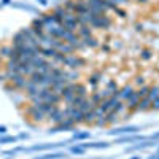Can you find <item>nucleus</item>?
<instances>
[{
	"label": "nucleus",
	"mask_w": 159,
	"mask_h": 159,
	"mask_svg": "<svg viewBox=\"0 0 159 159\" xmlns=\"http://www.w3.org/2000/svg\"><path fill=\"white\" fill-rule=\"evenodd\" d=\"M24 115H25V118H27L30 123H34V124H42V123L46 121V115H45L43 111H40L35 105L30 103V102H29L27 107L24 108Z\"/></svg>",
	"instance_id": "obj_1"
},
{
	"label": "nucleus",
	"mask_w": 159,
	"mask_h": 159,
	"mask_svg": "<svg viewBox=\"0 0 159 159\" xmlns=\"http://www.w3.org/2000/svg\"><path fill=\"white\" fill-rule=\"evenodd\" d=\"M61 25L69 32H76V29H78V16L75 15V13H65Z\"/></svg>",
	"instance_id": "obj_2"
},
{
	"label": "nucleus",
	"mask_w": 159,
	"mask_h": 159,
	"mask_svg": "<svg viewBox=\"0 0 159 159\" xmlns=\"http://www.w3.org/2000/svg\"><path fill=\"white\" fill-rule=\"evenodd\" d=\"M65 67H69L70 70H78L86 65V61L83 57H80L76 54H67L65 56V62H64Z\"/></svg>",
	"instance_id": "obj_3"
},
{
	"label": "nucleus",
	"mask_w": 159,
	"mask_h": 159,
	"mask_svg": "<svg viewBox=\"0 0 159 159\" xmlns=\"http://www.w3.org/2000/svg\"><path fill=\"white\" fill-rule=\"evenodd\" d=\"M65 111H67V116H69V118H72L76 124H83L84 113H83L81 110H80L78 107H70V105H67V107H65Z\"/></svg>",
	"instance_id": "obj_4"
},
{
	"label": "nucleus",
	"mask_w": 159,
	"mask_h": 159,
	"mask_svg": "<svg viewBox=\"0 0 159 159\" xmlns=\"http://www.w3.org/2000/svg\"><path fill=\"white\" fill-rule=\"evenodd\" d=\"M139 102H140V96L137 94V91L132 92V96L126 100V108L129 113H135L139 108Z\"/></svg>",
	"instance_id": "obj_5"
},
{
	"label": "nucleus",
	"mask_w": 159,
	"mask_h": 159,
	"mask_svg": "<svg viewBox=\"0 0 159 159\" xmlns=\"http://www.w3.org/2000/svg\"><path fill=\"white\" fill-rule=\"evenodd\" d=\"M65 118H67V111H65V108H59L56 113H52L49 118H46V121H49L54 126H57V124H61L64 121Z\"/></svg>",
	"instance_id": "obj_6"
},
{
	"label": "nucleus",
	"mask_w": 159,
	"mask_h": 159,
	"mask_svg": "<svg viewBox=\"0 0 159 159\" xmlns=\"http://www.w3.org/2000/svg\"><path fill=\"white\" fill-rule=\"evenodd\" d=\"M135 91V88L132 86V84H124L123 88H119V91H118V96H119V100H123V102H126L130 96H132V92Z\"/></svg>",
	"instance_id": "obj_7"
},
{
	"label": "nucleus",
	"mask_w": 159,
	"mask_h": 159,
	"mask_svg": "<svg viewBox=\"0 0 159 159\" xmlns=\"http://www.w3.org/2000/svg\"><path fill=\"white\" fill-rule=\"evenodd\" d=\"M86 2H89V3H92V5H96V7H99L103 13H108V11H113L116 7H113L111 3H108L107 0H86Z\"/></svg>",
	"instance_id": "obj_8"
},
{
	"label": "nucleus",
	"mask_w": 159,
	"mask_h": 159,
	"mask_svg": "<svg viewBox=\"0 0 159 159\" xmlns=\"http://www.w3.org/2000/svg\"><path fill=\"white\" fill-rule=\"evenodd\" d=\"M100 80H102V72H92L91 75H89V78H88V86H91L92 89L96 91V86L100 83Z\"/></svg>",
	"instance_id": "obj_9"
},
{
	"label": "nucleus",
	"mask_w": 159,
	"mask_h": 159,
	"mask_svg": "<svg viewBox=\"0 0 159 159\" xmlns=\"http://www.w3.org/2000/svg\"><path fill=\"white\" fill-rule=\"evenodd\" d=\"M76 35L83 40V38L92 37L94 35V30H92V27H89V25H80V27L76 29Z\"/></svg>",
	"instance_id": "obj_10"
},
{
	"label": "nucleus",
	"mask_w": 159,
	"mask_h": 159,
	"mask_svg": "<svg viewBox=\"0 0 159 159\" xmlns=\"http://www.w3.org/2000/svg\"><path fill=\"white\" fill-rule=\"evenodd\" d=\"M137 130H140V127H137V126H127V127H119V129H116V130H111L110 134H111V135H121V134H134V132H137Z\"/></svg>",
	"instance_id": "obj_11"
},
{
	"label": "nucleus",
	"mask_w": 159,
	"mask_h": 159,
	"mask_svg": "<svg viewBox=\"0 0 159 159\" xmlns=\"http://www.w3.org/2000/svg\"><path fill=\"white\" fill-rule=\"evenodd\" d=\"M56 49L59 51V52H62V54H75V49H73V46L72 45H69V43H65V42H59V45L56 46Z\"/></svg>",
	"instance_id": "obj_12"
},
{
	"label": "nucleus",
	"mask_w": 159,
	"mask_h": 159,
	"mask_svg": "<svg viewBox=\"0 0 159 159\" xmlns=\"http://www.w3.org/2000/svg\"><path fill=\"white\" fill-rule=\"evenodd\" d=\"M40 54H42L45 59H48V61H52L54 59V56L57 54V49H54V48H40Z\"/></svg>",
	"instance_id": "obj_13"
},
{
	"label": "nucleus",
	"mask_w": 159,
	"mask_h": 159,
	"mask_svg": "<svg viewBox=\"0 0 159 159\" xmlns=\"http://www.w3.org/2000/svg\"><path fill=\"white\" fill-rule=\"evenodd\" d=\"M13 52H15V48H13L11 45H2L0 46V57H3L5 61L11 57Z\"/></svg>",
	"instance_id": "obj_14"
},
{
	"label": "nucleus",
	"mask_w": 159,
	"mask_h": 159,
	"mask_svg": "<svg viewBox=\"0 0 159 159\" xmlns=\"http://www.w3.org/2000/svg\"><path fill=\"white\" fill-rule=\"evenodd\" d=\"M83 45L86 48H91V49H96L99 48V40L92 35V37H88V38H83Z\"/></svg>",
	"instance_id": "obj_15"
},
{
	"label": "nucleus",
	"mask_w": 159,
	"mask_h": 159,
	"mask_svg": "<svg viewBox=\"0 0 159 159\" xmlns=\"http://www.w3.org/2000/svg\"><path fill=\"white\" fill-rule=\"evenodd\" d=\"M148 110H151V99H148V97L140 99L137 111H148Z\"/></svg>",
	"instance_id": "obj_16"
},
{
	"label": "nucleus",
	"mask_w": 159,
	"mask_h": 159,
	"mask_svg": "<svg viewBox=\"0 0 159 159\" xmlns=\"http://www.w3.org/2000/svg\"><path fill=\"white\" fill-rule=\"evenodd\" d=\"M88 97H89L91 103L94 105V107H97V105H100V102L103 100V99H102V94H100V91H94V92H91V94H89Z\"/></svg>",
	"instance_id": "obj_17"
},
{
	"label": "nucleus",
	"mask_w": 159,
	"mask_h": 159,
	"mask_svg": "<svg viewBox=\"0 0 159 159\" xmlns=\"http://www.w3.org/2000/svg\"><path fill=\"white\" fill-rule=\"evenodd\" d=\"M96 113L94 110H91V111H86L84 113V118H83V124H88V126H94V121H96Z\"/></svg>",
	"instance_id": "obj_18"
},
{
	"label": "nucleus",
	"mask_w": 159,
	"mask_h": 159,
	"mask_svg": "<svg viewBox=\"0 0 159 159\" xmlns=\"http://www.w3.org/2000/svg\"><path fill=\"white\" fill-rule=\"evenodd\" d=\"M75 94L76 96H81V97H88V84L76 83L75 84Z\"/></svg>",
	"instance_id": "obj_19"
},
{
	"label": "nucleus",
	"mask_w": 159,
	"mask_h": 159,
	"mask_svg": "<svg viewBox=\"0 0 159 159\" xmlns=\"http://www.w3.org/2000/svg\"><path fill=\"white\" fill-rule=\"evenodd\" d=\"M81 147L84 150H88V148H107V147H110V143H107V142H96V143H83Z\"/></svg>",
	"instance_id": "obj_20"
},
{
	"label": "nucleus",
	"mask_w": 159,
	"mask_h": 159,
	"mask_svg": "<svg viewBox=\"0 0 159 159\" xmlns=\"http://www.w3.org/2000/svg\"><path fill=\"white\" fill-rule=\"evenodd\" d=\"M113 111L118 115V116H121L123 113H127V108H126V102H123V100H119L115 107H113Z\"/></svg>",
	"instance_id": "obj_21"
},
{
	"label": "nucleus",
	"mask_w": 159,
	"mask_h": 159,
	"mask_svg": "<svg viewBox=\"0 0 159 159\" xmlns=\"http://www.w3.org/2000/svg\"><path fill=\"white\" fill-rule=\"evenodd\" d=\"M80 110H81L83 113H86V111H91V110H94L96 107H94V105H92L91 103V100H89V97H86L84 100H83V103L81 105H80V107H78Z\"/></svg>",
	"instance_id": "obj_22"
},
{
	"label": "nucleus",
	"mask_w": 159,
	"mask_h": 159,
	"mask_svg": "<svg viewBox=\"0 0 159 159\" xmlns=\"http://www.w3.org/2000/svg\"><path fill=\"white\" fill-rule=\"evenodd\" d=\"M118 118H119V116H118L113 110H110L108 113H105V119H107V124H108V126L115 124V123L118 121Z\"/></svg>",
	"instance_id": "obj_23"
},
{
	"label": "nucleus",
	"mask_w": 159,
	"mask_h": 159,
	"mask_svg": "<svg viewBox=\"0 0 159 159\" xmlns=\"http://www.w3.org/2000/svg\"><path fill=\"white\" fill-rule=\"evenodd\" d=\"M147 97L151 99V100H154L156 97H159V84L150 86V91H148V96H147Z\"/></svg>",
	"instance_id": "obj_24"
},
{
	"label": "nucleus",
	"mask_w": 159,
	"mask_h": 159,
	"mask_svg": "<svg viewBox=\"0 0 159 159\" xmlns=\"http://www.w3.org/2000/svg\"><path fill=\"white\" fill-rule=\"evenodd\" d=\"M62 7L65 8V11H67V13H75L76 3H75V0H65V2L62 3Z\"/></svg>",
	"instance_id": "obj_25"
},
{
	"label": "nucleus",
	"mask_w": 159,
	"mask_h": 159,
	"mask_svg": "<svg viewBox=\"0 0 159 159\" xmlns=\"http://www.w3.org/2000/svg\"><path fill=\"white\" fill-rule=\"evenodd\" d=\"M64 156H65L64 153H49V154H45V156H37L35 159H61Z\"/></svg>",
	"instance_id": "obj_26"
},
{
	"label": "nucleus",
	"mask_w": 159,
	"mask_h": 159,
	"mask_svg": "<svg viewBox=\"0 0 159 159\" xmlns=\"http://www.w3.org/2000/svg\"><path fill=\"white\" fill-rule=\"evenodd\" d=\"M135 91H137V94L140 96V99H143V97H147V96H148V91H150V84H143V86L137 88Z\"/></svg>",
	"instance_id": "obj_27"
},
{
	"label": "nucleus",
	"mask_w": 159,
	"mask_h": 159,
	"mask_svg": "<svg viewBox=\"0 0 159 159\" xmlns=\"http://www.w3.org/2000/svg\"><path fill=\"white\" fill-rule=\"evenodd\" d=\"M151 57H153V51H151V49L145 48V49L140 51V59H142V61H150Z\"/></svg>",
	"instance_id": "obj_28"
},
{
	"label": "nucleus",
	"mask_w": 159,
	"mask_h": 159,
	"mask_svg": "<svg viewBox=\"0 0 159 159\" xmlns=\"http://www.w3.org/2000/svg\"><path fill=\"white\" fill-rule=\"evenodd\" d=\"M105 89H108L111 94H113V92H116V91L119 89V86H118V83H116V80H110V81L107 83V88H105Z\"/></svg>",
	"instance_id": "obj_29"
},
{
	"label": "nucleus",
	"mask_w": 159,
	"mask_h": 159,
	"mask_svg": "<svg viewBox=\"0 0 159 159\" xmlns=\"http://www.w3.org/2000/svg\"><path fill=\"white\" fill-rule=\"evenodd\" d=\"M89 137H91L89 132H76L73 135V140H84V139H89Z\"/></svg>",
	"instance_id": "obj_30"
},
{
	"label": "nucleus",
	"mask_w": 159,
	"mask_h": 159,
	"mask_svg": "<svg viewBox=\"0 0 159 159\" xmlns=\"http://www.w3.org/2000/svg\"><path fill=\"white\" fill-rule=\"evenodd\" d=\"M96 126H102V127H107V119H105V116H100V118H96V121H94Z\"/></svg>",
	"instance_id": "obj_31"
},
{
	"label": "nucleus",
	"mask_w": 159,
	"mask_h": 159,
	"mask_svg": "<svg viewBox=\"0 0 159 159\" xmlns=\"http://www.w3.org/2000/svg\"><path fill=\"white\" fill-rule=\"evenodd\" d=\"M134 84L137 86V88H140V86H143V84H147V83H145V78L140 75V76H135L134 78Z\"/></svg>",
	"instance_id": "obj_32"
},
{
	"label": "nucleus",
	"mask_w": 159,
	"mask_h": 159,
	"mask_svg": "<svg viewBox=\"0 0 159 159\" xmlns=\"http://www.w3.org/2000/svg\"><path fill=\"white\" fill-rule=\"evenodd\" d=\"M70 151H72L73 154H80V156H81V154H84V151H86V150H84L83 147H72V150H70Z\"/></svg>",
	"instance_id": "obj_33"
},
{
	"label": "nucleus",
	"mask_w": 159,
	"mask_h": 159,
	"mask_svg": "<svg viewBox=\"0 0 159 159\" xmlns=\"http://www.w3.org/2000/svg\"><path fill=\"white\" fill-rule=\"evenodd\" d=\"M8 142H16V137H0V143H8Z\"/></svg>",
	"instance_id": "obj_34"
},
{
	"label": "nucleus",
	"mask_w": 159,
	"mask_h": 159,
	"mask_svg": "<svg viewBox=\"0 0 159 159\" xmlns=\"http://www.w3.org/2000/svg\"><path fill=\"white\" fill-rule=\"evenodd\" d=\"M151 110H159V97L151 100Z\"/></svg>",
	"instance_id": "obj_35"
},
{
	"label": "nucleus",
	"mask_w": 159,
	"mask_h": 159,
	"mask_svg": "<svg viewBox=\"0 0 159 159\" xmlns=\"http://www.w3.org/2000/svg\"><path fill=\"white\" fill-rule=\"evenodd\" d=\"M113 11L116 13V15H119V16H121V18H126V11H124V10H121V8H119V7H116V8H115Z\"/></svg>",
	"instance_id": "obj_36"
},
{
	"label": "nucleus",
	"mask_w": 159,
	"mask_h": 159,
	"mask_svg": "<svg viewBox=\"0 0 159 159\" xmlns=\"http://www.w3.org/2000/svg\"><path fill=\"white\" fill-rule=\"evenodd\" d=\"M102 49H103L105 52H108V51H110V46H108V45H102Z\"/></svg>",
	"instance_id": "obj_37"
},
{
	"label": "nucleus",
	"mask_w": 159,
	"mask_h": 159,
	"mask_svg": "<svg viewBox=\"0 0 159 159\" xmlns=\"http://www.w3.org/2000/svg\"><path fill=\"white\" fill-rule=\"evenodd\" d=\"M0 134H7V127L5 126H0Z\"/></svg>",
	"instance_id": "obj_38"
},
{
	"label": "nucleus",
	"mask_w": 159,
	"mask_h": 159,
	"mask_svg": "<svg viewBox=\"0 0 159 159\" xmlns=\"http://www.w3.org/2000/svg\"><path fill=\"white\" fill-rule=\"evenodd\" d=\"M135 2H139V3H148L150 0H135Z\"/></svg>",
	"instance_id": "obj_39"
},
{
	"label": "nucleus",
	"mask_w": 159,
	"mask_h": 159,
	"mask_svg": "<svg viewBox=\"0 0 159 159\" xmlns=\"http://www.w3.org/2000/svg\"><path fill=\"white\" fill-rule=\"evenodd\" d=\"M135 27H137V30H142V29H143V25H142V24H137Z\"/></svg>",
	"instance_id": "obj_40"
},
{
	"label": "nucleus",
	"mask_w": 159,
	"mask_h": 159,
	"mask_svg": "<svg viewBox=\"0 0 159 159\" xmlns=\"http://www.w3.org/2000/svg\"><path fill=\"white\" fill-rule=\"evenodd\" d=\"M153 139H159V132H157V134H154V135H153Z\"/></svg>",
	"instance_id": "obj_41"
},
{
	"label": "nucleus",
	"mask_w": 159,
	"mask_h": 159,
	"mask_svg": "<svg viewBox=\"0 0 159 159\" xmlns=\"http://www.w3.org/2000/svg\"><path fill=\"white\" fill-rule=\"evenodd\" d=\"M150 159H159V156H153V157H150Z\"/></svg>",
	"instance_id": "obj_42"
},
{
	"label": "nucleus",
	"mask_w": 159,
	"mask_h": 159,
	"mask_svg": "<svg viewBox=\"0 0 159 159\" xmlns=\"http://www.w3.org/2000/svg\"><path fill=\"white\" fill-rule=\"evenodd\" d=\"M130 159H140V157L139 156H134V157H130Z\"/></svg>",
	"instance_id": "obj_43"
},
{
	"label": "nucleus",
	"mask_w": 159,
	"mask_h": 159,
	"mask_svg": "<svg viewBox=\"0 0 159 159\" xmlns=\"http://www.w3.org/2000/svg\"><path fill=\"white\" fill-rule=\"evenodd\" d=\"M3 3H10V0H3Z\"/></svg>",
	"instance_id": "obj_44"
}]
</instances>
